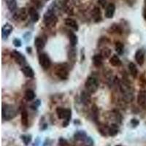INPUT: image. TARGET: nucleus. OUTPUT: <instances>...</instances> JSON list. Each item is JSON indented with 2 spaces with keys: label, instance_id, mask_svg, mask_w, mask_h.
<instances>
[{
  "label": "nucleus",
  "instance_id": "6ab92c4d",
  "mask_svg": "<svg viewBox=\"0 0 146 146\" xmlns=\"http://www.w3.org/2000/svg\"><path fill=\"white\" fill-rule=\"evenodd\" d=\"M87 135L85 131H77L74 135V139L77 141H84L87 138Z\"/></svg>",
  "mask_w": 146,
  "mask_h": 146
},
{
  "label": "nucleus",
  "instance_id": "5701e85b",
  "mask_svg": "<svg viewBox=\"0 0 146 146\" xmlns=\"http://www.w3.org/2000/svg\"><path fill=\"white\" fill-rule=\"evenodd\" d=\"M118 127L117 125L112 124L108 129V135L110 137H115L118 135Z\"/></svg>",
  "mask_w": 146,
  "mask_h": 146
},
{
  "label": "nucleus",
  "instance_id": "72a5a7b5",
  "mask_svg": "<svg viewBox=\"0 0 146 146\" xmlns=\"http://www.w3.org/2000/svg\"><path fill=\"white\" fill-rule=\"evenodd\" d=\"M85 145L87 146H93L94 145V140L91 139L90 137H87V138L85 139L84 141Z\"/></svg>",
  "mask_w": 146,
  "mask_h": 146
},
{
  "label": "nucleus",
  "instance_id": "c756f323",
  "mask_svg": "<svg viewBox=\"0 0 146 146\" xmlns=\"http://www.w3.org/2000/svg\"><path fill=\"white\" fill-rule=\"evenodd\" d=\"M115 51L117 52L118 54L119 55L123 54L124 46H123V44L122 43V42H117L116 43H115Z\"/></svg>",
  "mask_w": 146,
  "mask_h": 146
},
{
  "label": "nucleus",
  "instance_id": "423d86ee",
  "mask_svg": "<svg viewBox=\"0 0 146 146\" xmlns=\"http://www.w3.org/2000/svg\"><path fill=\"white\" fill-rule=\"evenodd\" d=\"M39 63H40V65L44 70L48 69L50 66V65H51L50 58H49L48 55L45 53H40V56H39Z\"/></svg>",
  "mask_w": 146,
  "mask_h": 146
},
{
  "label": "nucleus",
  "instance_id": "a19ab883",
  "mask_svg": "<svg viewBox=\"0 0 146 146\" xmlns=\"http://www.w3.org/2000/svg\"><path fill=\"white\" fill-rule=\"evenodd\" d=\"M143 17H144L145 20L146 21V6L145 7L144 10H143Z\"/></svg>",
  "mask_w": 146,
  "mask_h": 146
},
{
  "label": "nucleus",
  "instance_id": "1a4fd4ad",
  "mask_svg": "<svg viewBox=\"0 0 146 146\" xmlns=\"http://www.w3.org/2000/svg\"><path fill=\"white\" fill-rule=\"evenodd\" d=\"M27 18V13L26 8H21L17 10L13 15V18L16 21H24Z\"/></svg>",
  "mask_w": 146,
  "mask_h": 146
},
{
  "label": "nucleus",
  "instance_id": "7ed1b4c3",
  "mask_svg": "<svg viewBox=\"0 0 146 146\" xmlns=\"http://www.w3.org/2000/svg\"><path fill=\"white\" fill-rule=\"evenodd\" d=\"M43 20L46 27H53L56 24L58 19L55 15L53 10L52 9H48L44 14Z\"/></svg>",
  "mask_w": 146,
  "mask_h": 146
},
{
  "label": "nucleus",
  "instance_id": "ea45409f",
  "mask_svg": "<svg viewBox=\"0 0 146 146\" xmlns=\"http://www.w3.org/2000/svg\"><path fill=\"white\" fill-rule=\"evenodd\" d=\"M32 2H34V3H35V5L37 6V7H39V6H40V0H32Z\"/></svg>",
  "mask_w": 146,
  "mask_h": 146
},
{
  "label": "nucleus",
  "instance_id": "9b49d317",
  "mask_svg": "<svg viewBox=\"0 0 146 146\" xmlns=\"http://www.w3.org/2000/svg\"><path fill=\"white\" fill-rule=\"evenodd\" d=\"M115 12V6L114 4H109L105 9V17L107 18H113L114 16Z\"/></svg>",
  "mask_w": 146,
  "mask_h": 146
},
{
  "label": "nucleus",
  "instance_id": "37998d69",
  "mask_svg": "<svg viewBox=\"0 0 146 146\" xmlns=\"http://www.w3.org/2000/svg\"><path fill=\"white\" fill-rule=\"evenodd\" d=\"M83 146H87V145H83Z\"/></svg>",
  "mask_w": 146,
  "mask_h": 146
},
{
  "label": "nucleus",
  "instance_id": "e433bc0d",
  "mask_svg": "<svg viewBox=\"0 0 146 146\" xmlns=\"http://www.w3.org/2000/svg\"><path fill=\"white\" fill-rule=\"evenodd\" d=\"M131 124L132 125L133 127H136L137 126L139 125V121H138V120L134 118V119H132L131 121Z\"/></svg>",
  "mask_w": 146,
  "mask_h": 146
},
{
  "label": "nucleus",
  "instance_id": "b1692460",
  "mask_svg": "<svg viewBox=\"0 0 146 146\" xmlns=\"http://www.w3.org/2000/svg\"><path fill=\"white\" fill-rule=\"evenodd\" d=\"M24 98L28 102L32 101L35 98V94L34 91H32V89L27 90L25 92V94H24Z\"/></svg>",
  "mask_w": 146,
  "mask_h": 146
},
{
  "label": "nucleus",
  "instance_id": "f257e3e1",
  "mask_svg": "<svg viewBox=\"0 0 146 146\" xmlns=\"http://www.w3.org/2000/svg\"><path fill=\"white\" fill-rule=\"evenodd\" d=\"M2 120L8 121L13 119L17 115V109L14 105L3 104L2 105Z\"/></svg>",
  "mask_w": 146,
  "mask_h": 146
},
{
  "label": "nucleus",
  "instance_id": "c9c22d12",
  "mask_svg": "<svg viewBox=\"0 0 146 146\" xmlns=\"http://www.w3.org/2000/svg\"><path fill=\"white\" fill-rule=\"evenodd\" d=\"M13 43L14 46L17 47V48H19V47L21 46V44H22L21 40H19V39L18 38L14 39L13 41Z\"/></svg>",
  "mask_w": 146,
  "mask_h": 146
},
{
  "label": "nucleus",
  "instance_id": "58836bf2",
  "mask_svg": "<svg viewBox=\"0 0 146 146\" xmlns=\"http://www.w3.org/2000/svg\"><path fill=\"white\" fill-rule=\"evenodd\" d=\"M39 145H40V139H39V137H37L36 139V140L35 141V143H33L32 146H39Z\"/></svg>",
  "mask_w": 146,
  "mask_h": 146
},
{
  "label": "nucleus",
  "instance_id": "0eeeda50",
  "mask_svg": "<svg viewBox=\"0 0 146 146\" xmlns=\"http://www.w3.org/2000/svg\"><path fill=\"white\" fill-rule=\"evenodd\" d=\"M56 75L62 80H66L68 78V70L67 67L64 65H59V66L56 69Z\"/></svg>",
  "mask_w": 146,
  "mask_h": 146
},
{
  "label": "nucleus",
  "instance_id": "f03ea898",
  "mask_svg": "<svg viewBox=\"0 0 146 146\" xmlns=\"http://www.w3.org/2000/svg\"><path fill=\"white\" fill-rule=\"evenodd\" d=\"M56 113L58 118L60 119L64 120V123H63L64 127H66L69 125L70 121L72 117V112L71 110L65 109L63 108H56Z\"/></svg>",
  "mask_w": 146,
  "mask_h": 146
},
{
  "label": "nucleus",
  "instance_id": "473e14b6",
  "mask_svg": "<svg viewBox=\"0 0 146 146\" xmlns=\"http://www.w3.org/2000/svg\"><path fill=\"white\" fill-rule=\"evenodd\" d=\"M58 145L59 146H70L68 142L64 138L61 137L58 140Z\"/></svg>",
  "mask_w": 146,
  "mask_h": 146
},
{
  "label": "nucleus",
  "instance_id": "a878e982",
  "mask_svg": "<svg viewBox=\"0 0 146 146\" xmlns=\"http://www.w3.org/2000/svg\"><path fill=\"white\" fill-rule=\"evenodd\" d=\"M7 6L10 12H14L17 9L16 0H7Z\"/></svg>",
  "mask_w": 146,
  "mask_h": 146
},
{
  "label": "nucleus",
  "instance_id": "79ce46f5",
  "mask_svg": "<svg viewBox=\"0 0 146 146\" xmlns=\"http://www.w3.org/2000/svg\"><path fill=\"white\" fill-rule=\"evenodd\" d=\"M145 6H146V0H145Z\"/></svg>",
  "mask_w": 146,
  "mask_h": 146
},
{
  "label": "nucleus",
  "instance_id": "2eb2a0df",
  "mask_svg": "<svg viewBox=\"0 0 146 146\" xmlns=\"http://www.w3.org/2000/svg\"><path fill=\"white\" fill-rule=\"evenodd\" d=\"M21 71L23 73V75L27 78H32L35 77V72L30 66H27V65L23 66L21 68Z\"/></svg>",
  "mask_w": 146,
  "mask_h": 146
},
{
  "label": "nucleus",
  "instance_id": "f704fd0d",
  "mask_svg": "<svg viewBox=\"0 0 146 146\" xmlns=\"http://www.w3.org/2000/svg\"><path fill=\"white\" fill-rule=\"evenodd\" d=\"M40 103H41V102H40V100H37L36 101H35V102H33L32 105H31V108H32V110H35L37 109V108L40 106Z\"/></svg>",
  "mask_w": 146,
  "mask_h": 146
},
{
  "label": "nucleus",
  "instance_id": "2f4dec72",
  "mask_svg": "<svg viewBox=\"0 0 146 146\" xmlns=\"http://www.w3.org/2000/svg\"><path fill=\"white\" fill-rule=\"evenodd\" d=\"M69 56V59L71 60L72 62H75V58H76V52H75V49H70V51L68 53Z\"/></svg>",
  "mask_w": 146,
  "mask_h": 146
},
{
  "label": "nucleus",
  "instance_id": "f8f14e48",
  "mask_svg": "<svg viewBox=\"0 0 146 146\" xmlns=\"http://www.w3.org/2000/svg\"><path fill=\"white\" fill-rule=\"evenodd\" d=\"M135 58L136 60L137 63L139 65L142 66L144 64L145 62V53L143 50L139 49L136 51L135 55Z\"/></svg>",
  "mask_w": 146,
  "mask_h": 146
},
{
  "label": "nucleus",
  "instance_id": "412c9836",
  "mask_svg": "<svg viewBox=\"0 0 146 146\" xmlns=\"http://www.w3.org/2000/svg\"><path fill=\"white\" fill-rule=\"evenodd\" d=\"M93 63L95 66L100 67L102 65L103 63V57L101 54H96L93 57Z\"/></svg>",
  "mask_w": 146,
  "mask_h": 146
},
{
  "label": "nucleus",
  "instance_id": "4be33fe9",
  "mask_svg": "<svg viewBox=\"0 0 146 146\" xmlns=\"http://www.w3.org/2000/svg\"><path fill=\"white\" fill-rule=\"evenodd\" d=\"M110 64L113 66H119L121 64V61L117 55H113L110 59Z\"/></svg>",
  "mask_w": 146,
  "mask_h": 146
},
{
  "label": "nucleus",
  "instance_id": "aec40b11",
  "mask_svg": "<svg viewBox=\"0 0 146 146\" xmlns=\"http://www.w3.org/2000/svg\"><path fill=\"white\" fill-rule=\"evenodd\" d=\"M21 123L26 127L29 125V115L26 109H23L21 111Z\"/></svg>",
  "mask_w": 146,
  "mask_h": 146
},
{
  "label": "nucleus",
  "instance_id": "20e7f679",
  "mask_svg": "<svg viewBox=\"0 0 146 146\" xmlns=\"http://www.w3.org/2000/svg\"><path fill=\"white\" fill-rule=\"evenodd\" d=\"M85 88L90 94L96 93L99 88V83L96 78L94 77H89L85 83Z\"/></svg>",
  "mask_w": 146,
  "mask_h": 146
},
{
  "label": "nucleus",
  "instance_id": "c85d7f7f",
  "mask_svg": "<svg viewBox=\"0 0 146 146\" xmlns=\"http://www.w3.org/2000/svg\"><path fill=\"white\" fill-rule=\"evenodd\" d=\"M69 37H70V42L71 46L75 47L77 45V43H78V37H77V36L75 34L72 33V32H70Z\"/></svg>",
  "mask_w": 146,
  "mask_h": 146
},
{
  "label": "nucleus",
  "instance_id": "a211bd4d",
  "mask_svg": "<svg viewBox=\"0 0 146 146\" xmlns=\"http://www.w3.org/2000/svg\"><path fill=\"white\" fill-rule=\"evenodd\" d=\"M64 23L65 25L67 26L68 27H70V28H72V29L75 30V31H78V23H77L74 19H72V18H66L64 21Z\"/></svg>",
  "mask_w": 146,
  "mask_h": 146
},
{
  "label": "nucleus",
  "instance_id": "4c0bfd02",
  "mask_svg": "<svg viewBox=\"0 0 146 146\" xmlns=\"http://www.w3.org/2000/svg\"><path fill=\"white\" fill-rule=\"evenodd\" d=\"M98 2L102 7H105V5L107 4L106 0H98Z\"/></svg>",
  "mask_w": 146,
  "mask_h": 146
},
{
  "label": "nucleus",
  "instance_id": "7c9ffc66",
  "mask_svg": "<svg viewBox=\"0 0 146 146\" xmlns=\"http://www.w3.org/2000/svg\"><path fill=\"white\" fill-rule=\"evenodd\" d=\"M112 50L108 48H105L104 49L102 50L101 52V55L103 57V58H109L110 56L111 55Z\"/></svg>",
  "mask_w": 146,
  "mask_h": 146
},
{
  "label": "nucleus",
  "instance_id": "bb28decb",
  "mask_svg": "<svg viewBox=\"0 0 146 146\" xmlns=\"http://www.w3.org/2000/svg\"><path fill=\"white\" fill-rule=\"evenodd\" d=\"M35 45L38 50H42L45 47V42L41 37H36L35 40Z\"/></svg>",
  "mask_w": 146,
  "mask_h": 146
},
{
  "label": "nucleus",
  "instance_id": "cd10ccee",
  "mask_svg": "<svg viewBox=\"0 0 146 146\" xmlns=\"http://www.w3.org/2000/svg\"><path fill=\"white\" fill-rule=\"evenodd\" d=\"M21 139H22V141L26 146H28L32 141V137L31 135H23L21 136Z\"/></svg>",
  "mask_w": 146,
  "mask_h": 146
},
{
  "label": "nucleus",
  "instance_id": "9d476101",
  "mask_svg": "<svg viewBox=\"0 0 146 146\" xmlns=\"http://www.w3.org/2000/svg\"><path fill=\"white\" fill-rule=\"evenodd\" d=\"M137 103L142 108H146V91L144 90H141L138 94Z\"/></svg>",
  "mask_w": 146,
  "mask_h": 146
},
{
  "label": "nucleus",
  "instance_id": "4468645a",
  "mask_svg": "<svg viewBox=\"0 0 146 146\" xmlns=\"http://www.w3.org/2000/svg\"><path fill=\"white\" fill-rule=\"evenodd\" d=\"M91 94L88 91H82L81 94H80V100H81V102L84 105H88L90 102H91Z\"/></svg>",
  "mask_w": 146,
  "mask_h": 146
},
{
  "label": "nucleus",
  "instance_id": "393cba45",
  "mask_svg": "<svg viewBox=\"0 0 146 146\" xmlns=\"http://www.w3.org/2000/svg\"><path fill=\"white\" fill-rule=\"evenodd\" d=\"M129 70L130 74L131 75V76L135 78H137V76L138 70L137 68L136 65L134 63H132V62L129 63Z\"/></svg>",
  "mask_w": 146,
  "mask_h": 146
},
{
  "label": "nucleus",
  "instance_id": "39448f33",
  "mask_svg": "<svg viewBox=\"0 0 146 146\" xmlns=\"http://www.w3.org/2000/svg\"><path fill=\"white\" fill-rule=\"evenodd\" d=\"M121 90L123 95V98L126 101L131 102L133 100V94L130 87L126 83L121 85Z\"/></svg>",
  "mask_w": 146,
  "mask_h": 146
},
{
  "label": "nucleus",
  "instance_id": "6e6552de",
  "mask_svg": "<svg viewBox=\"0 0 146 146\" xmlns=\"http://www.w3.org/2000/svg\"><path fill=\"white\" fill-rule=\"evenodd\" d=\"M12 56H13L15 61L18 64L22 65L23 66H25L26 63H27V59H26L25 56L22 53L17 51V50H13V53H12Z\"/></svg>",
  "mask_w": 146,
  "mask_h": 146
},
{
  "label": "nucleus",
  "instance_id": "dca6fc26",
  "mask_svg": "<svg viewBox=\"0 0 146 146\" xmlns=\"http://www.w3.org/2000/svg\"><path fill=\"white\" fill-rule=\"evenodd\" d=\"M92 18L95 22H100L102 21V13L100 7H95L92 10Z\"/></svg>",
  "mask_w": 146,
  "mask_h": 146
},
{
  "label": "nucleus",
  "instance_id": "f3484780",
  "mask_svg": "<svg viewBox=\"0 0 146 146\" xmlns=\"http://www.w3.org/2000/svg\"><path fill=\"white\" fill-rule=\"evenodd\" d=\"M29 15L30 18H31V20L34 23L37 22L39 21V19H40V15H39L38 12L36 11V9L34 8V7H31L29 10Z\"/></svg>",
  "mask_w": 146,
  "mask_h": 146
},
{
  "label": "nucleus",
  "instance_id": "ddd939ff",
  "mask_svg": "<svg viewBox=\"0 0 146 146\" xmlns=\"http://www.w3.org/2000/svg\"><path fill=\"white\" fill-rule=\"evenodd\" d=\"M13 29V26H12L11 24H10V23H5V25L2 27V37H3L4 39L7 38L9 35L11 34Z\"/></svg>",
  "mask_w": 146,
  "mask_h": 146
}]
</instances>
